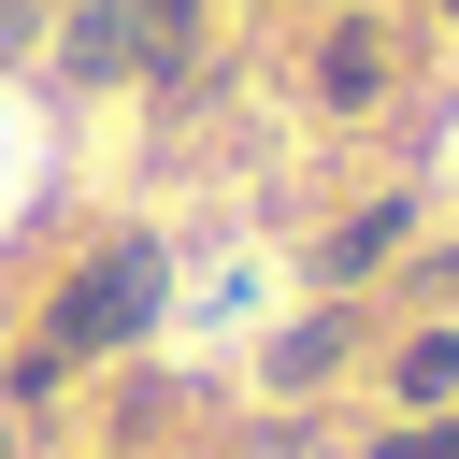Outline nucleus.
<instances>
[{
  "label": "nucleus",
  "mask_w": 459,
  "mask_h": 459,
  "mask_svg": "<svg viewBox=\"0 0 459 459\" xmlns=\"http://www.w3.org/2000/svg\"><path fill=\"white\" fill-rule=\"evenodd\" d=\"M129 14H143L158 43H186V14H201V0H129Z\"/></svg>",
  "instance_id": "423d86ee"
},
{
  "label": "nucleus",
  "mask_w": 459,
  "mask_h": 459,
  "mask_svg": "<svg viewBox=\"0 0 459 459\" xmlns=\"http://www.w3.org/2000/svg\"><path fill=\"white\" fill-rule=\"evenodd\" d=\"M316 86H330V100H373V86H387V43H373V29H344V43L316 57Z\"/></svg>",
  "instance_id": "7ed1b4c3"
},
{
  "label": "nucleus",
  "mask_w": 459,
  "mask_h": 459,
  "mask_svg": "<svg viewBox=\"0 0 459 459\" xmlns=\"http://www.w3.org/2000/svg\"><path fill=\"white\" fill-rule=\"evenodd\" d=\"M143 301H158V244H100V258L72 273V301H57V330H43V359L129 344V330H143Z\"/></svg>",
  "instance_id": "f257e3e1"
},
{
  "label": "nucleus",
  "mask_w": 459,
  "mask_h": 459,
  "mask_svg": "<svg viewBox=\"0 0 459 459\" xmlns=\"http://www.w3.org/2000/svg\"><path fill=\"white\" fill-rule=\"evenodd\" d=\"M387 244H402V201H373V215H359V230H344V244H330V273H373V258H387Z\"/></svg>",
  "instance_id": "39448f33"
},
{
  "label": "nucleus",
  "mask_w": 459,
  "mask_h": 459,
  "mask_svg": "<svg viewBox=\"0 0 459 459\" xmlns=\"http://www.w3.org/2000/svg\"><path fill=\"white\" fill-rule=\"evenodd\" d=\"M445 387H459V344L416 330V344H402V402H445Z\"/></svg>",
  "instance_id": "20e7f679"
},
{
  "label": "nucleus",
  "mask_w": 459,
  "mask_h": 459,
  "mask_svg": "<svg viewBox=\"0 0 459 459\" xmlns=\"http://www.w3.org/2000/svg\"><path fill=\"white\" fill-rule=\"evenodd\" d=\"M387 459H459V430H402V445H387Z\"/></svg>",
  "instance_id": "0eeeda50"
},
{
  "label": "nucleus",
  "mask_w": 459,
  "mask_h": 459,
  "mask_svg": "<svg viewBox=\"0 0 459 459\" xmlns=\"http://www.w3.org/2000/svg\"><path fill=\"white\" fill-rule=\"evenodd\" d=\"M143 43H158V29H143V14H115V0H100V14H72V29H57V57H72V72H86V86H115V72H143Z\"/></svg>",
  "instance_id": "f03ea898"
},
{
  "label": "nucleus",
  "mask_w": 459,
  "mask_h": 459,
  "mask_svg": "<svg viewBox=\"0 0 459 459\" xmlns=\"http://www.w3.org/2000/svg\"><path fill=\"white\" fill-rule=\"evenodd\" d=\"M14 29H29V14H14V0H0V57H14Z\"/></svg>",
  "instance_id": "6e6552de"
}]
</instances>
